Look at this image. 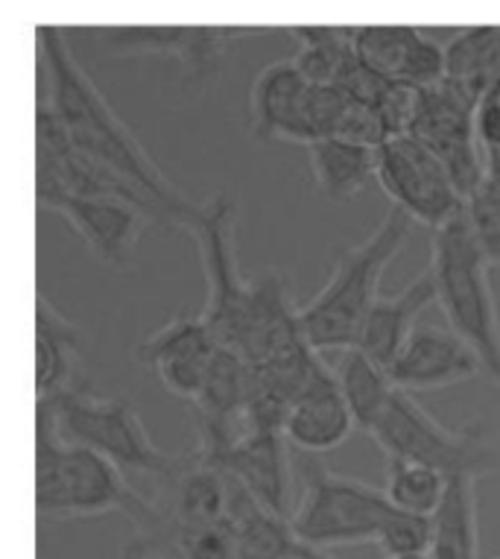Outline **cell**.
<instances>
[{
	"label": "cell",
	"instance_id": "29",
	"mask_svg": "<svg viewBox=\"0 0 500 559\" xmlns=\"http://www.w3.org/2000/svg\"><path fill=\"white\" fill-rule=\"evenodd\" d=\"M374 109L381 115L386 138L413 135L421 118V88L409 83H386Z\"/></svg>",
	"mask_w": 500,
	"mask_h": 559
},
{
	"label": "cell",
	"instance_id": "23",
	"mask_svg": "<svg viewBox=\"0 0 500 559\" xmlns=\"http://www.w3.org/2000/svg\"><path fill=\"white\" fill-rule=\"evenodd\" d=\"M334 378H337L340 390L346 395V404L352 416H355L357 428L364 433H372V428L381 423L392 395L398 390L392 384L390 369H383L369 355H364L360 348L352 346L337 352Z\"/></svg>",
	"mask_w": 500,
	"mask_h": 559
},
{
	"label": "cell",
	"instance_id": "13",
	"mask_svg": "<svg viewBox=\"0 0 500 559\" xmlns=\"http://www.w3.org/2000/svg\"><path fill=\"white\" fill-rule=\"evenodd\" d=\"M355 53L364 68L386 83L433 88L448 76L445 45L407 24L355 27Z\"/></svg>",
	"mask_w": 500,
	"mask_h": 559
},
{
	"label": "cell",
	"instance_id": "16",
	"mask_svg": "<svg viewBox=\"0 0 500 559\" xmlns=\"http://www.w3.org/2000/svg\"><path fill=\"white\" fill-rule=\"evenodd\" d=\"M47 212L62 214L71 229L109 270H127L135 258V247L146 226H153L141 209L120 200H82L62 197L47 205Z\"/></svg>",
	"mask_w": 500,
	"mask_h": 559
},
{
	"label": "cell",
	"instance_id": "21",
	"mask_svg": "<svg viewBox=\"0 0 500 559\" xmlns=\"http://www.w3.org/2000/svg\"><path fill=\"white\" fill-rule=\"evenodd\" d=\"M308 165L313 188L325 202H348L378 182L374 150L355 147L337 138L317 141L308 147Z\"/></svg>",
	"mask_w": 500,
	"mask_h": 559
},
{
	"label": "cell",
	"instance_id": "27",
	"mask_svg": "<svg viewBox=\"0 0 500 559\" xmlns=\"http://www.w3.org/2000/svg\"><path fill=\"white\" fill-rule=\"evenodd\" d=\"M433 539V519L392 510L378 536L383 559H428Z\"/></svg>",
	"mask_w": 500,
	"mask_h": 559
},
{
	"label": "cell",
	"instance_id": "20",
	"mask_svg": "<svg viewBox=\"0 0 500 559\" xmlns=\"http://www.w3.org/2000/svg\"><path fill=\"white\" fill-rule=\"evenodd\" d=\"M437 302V278L433 270H425L409 282L401 294L381 296L364 322V331L357 337V348L369 355L383 369L392 367L401 348L407 346L413 331L421 325V313Z\"/></svg>",
	"mask_w": 500,
	"mask_h": 559
},
{
	"label": "cell",
	"instance_id": "10",
	"mask_svg": "<svg viewBox=\"0 0 500 559\" xmlns=\"http://www.w3.org/2000/svg\"><path fill=\"white\" fill-rule=\"evenodd\" d=\"M480 94L468 85L445 76L433 88H421V118L413 138L433 150V156L445 165L456 191L468 202L489 179V165L474 132V111Z\"/></svg>",
	"mask_w": 500,
	"mask_h": 559
},
{
	"label": "cell",
	"instance_id": "22",
	"mask_svg": "<svg viewBox=\"0 0 500 559\" xmlns=\"http://www.w3.org/2000/svg\"><path fill=\"white\" fill-rule=\"evenodd\" d=\"M296 41L290 62L310 85L343 88L360 59L355 53V29L346 27H290Z\"/></svg>",
	"mask_w": 500,
	"mask_h": 559
},
{
	"label": "cell",
	"instance_id": "3",
	"mask_svg": "<svg viewBox=\"0 0 500 559\" xmlns=\"http://www.w3.org/2000/svg\"><path fill=\"white\" fill-rule=\"evenodd\" d=\"M36 510L38 519H92L123 513L141 524L153 501L129 484L123 468L92 449L56 437L53 428L36 425Z\"/></svg>",
	"mask_w": 500,
	"mask_h": 559
},
{
	"label": "cell",
	"instance_id": "31",
	"mask_svg": "<svg viewBox=\"0 0 500 559\" xmlns=\"http://www.w3.org/2000/svg\"><path fill=\"white\" fill-rule=\"evenodd\" d=\"M301 557L305 559H325L319 550H308V548H301Z\"/></svg>",
	"mask_w": 500,
	"mask_h": 559
},
{
	"label": "cell",
	"instance_id": "26",
	"mask_svg": "<svg viewBox=\"0 0 500 559\" xmlns=\"http://www.w3.org/2000/svg\"><path fill=\"white\" fill-rule=\"evenodd\" d=\"M448 484H451V477L442 475L439 468L416 463V460L386 457L383 492H386L395 510L433 519L442 501H445Z\"/></svg>",
	"mask_w": 500,
	"mask_h": 559
},
{
	"label": "cell",
	"instance_id": "19",
	"mask_svg": "<svg viewBox=\"0 0 500 559\" xmlns=\"http://www.w3.org/2000/svg\"><path fill=\"white\" fill-rule=\"evenodd\" d=\"M85 337L73 320H68L45 294L36 296V399L50 402L71 393L85 381Z\"/></svg>",
	"mask_w": 500,
	"mask_h": 559
},
{
	"label": "cell",
	"instance_id": "12",
	"mask_svg": "<svg viewBox=\"0 0 500 559\" xmlns=\"http://www.w3.org/2000/svg\"><path fill=\"white\" fill-rule=\"evenodd\" d=\"M217 352L219 343L202 311H184L164 322L162 329H155L138 346L135 358L162 381L167 393L197 404L209 384Z\"/></svg>",
	"mask_w": 500,
	"mask_h": 559
},
{
	"label": "cell",
	"instance_id": "4",
	"mask_svg": "<svg viewBox=\"0 0 500 559\" xmlns=\"http://www.w3.org/2000/svg\"><path fill=\"white\" fill-rule=\"evenodd\" d=\"M430 270L437 278V305L448 329L472 348L483 376L500 390V317L489 282V258L483 255L468 217L433 231Z\"/></svg>",
	"mask_w": 500,
	"mask_h": 559
},
{
	"label": "cell",
	"instance_id": "6",
	"mask_svg": "<svg viewBox=\"0 0 500 559\" xmlns=\"http://www.w3.org/2000/svg\"><path fill=\"white\" fill-rule=\"evenodd\" d=\"M369 437L386 457L416 460L448 477L480 480L500 468V451L480 416L463 428H445L416 402V395L404 390H395Z\"/></svg>",
	"mask_w": 500,
	"mask_h": 559
},
{
	"label": "cell",
	"instance_id": "15",
	"mask_svg": "<svg viewBox=\"0 0 500 559\" xmlns=\"http://www.w3.org/2000/svg\"><path fill=\"white\" fill-rule=\"evenodd\" d=\"M480 360L454 331L437 322H421L407 346L392 360V384L404 393H425L442 386L463 384L480 376Z\"/></svg>",
	"mask_w": 500,
	"mask_h": 559
},
{
	"label": "cell",
	"instance_id": "17",
	"mask_svg": "<svg viewBox=\"0 0 500 559\" xmlns=\"http://www.w3.org/2000/svg\"><path fill=\"white\" fill-rule=\"evenodd\" d=\"M355 428V416L348 411L346 395L340 390L334 369L319 364L308 386L301 390L299 399L290 404V411L284 416V437L296 449L325 454V451L340 449Z\"/></svg>",
	"mask_w": 500,
	"mask_h": 559
},
{
	"label": "cell",
	"instance_id": "7",
	"mask_svg": "<svg viewBox=\"0 0 500 559\" xmlns=\"http://www.w3.org/2000/svg\"><path fill=\"white\" fill-rule=\"evenodd\" d=\"M392 510L395 507L383 489L313 463L305 468V486L296 501L290 536L308 550L364 542L378 545V536Z\"/></svg>",
	"mask_w": 500,
	"mask_h": 559
},
{
	"label": "cell",
	"instance_id": "25",
	"mask_svg": "<svg viewBox=\"0 0 500 559\" xmlns=\"http://www.w3.org/2000/svg\"><path fill=\"white\" fill-rule=\"evenodd\" d=\"M448 76L468 85L474 94H486L500 83V27H465L445 41Z\"/></svg>",
	"mask_w": 500,
	"mask_h": 559
},
{
	"label": "cell",
	"instance_id": "1",
	"mask_svg": "<svg viewBox=\"0 0 500 559\" xmlns=\"http://www.w3.org/2000/svg\"><path fill=\"white\" fill-rule=\"evenodd\" d=\"M36 38L41 74H45V88L38 94V100L47 103L56 118L62 120L73 147L123 176L138 191H144L150 200L162 205L170 229L184 231L197 202L188 200L167 179V174L155 165L153 156L138 141L135 132L111 109L97 83L76 59L62 29L38 27Z\"/></svg>",
	"mask_w": 500,
	"mask_h": 559
},
{
	"label": "cell",
	"instance_id": "9",
	"mask_svg": "<svg viewBox=\"0 0 500 559\" xmlns=\"http://www.w3.org/2000/svg\"><path fill=\"white\" fill-rule=\"evenodd\" d=\"M378 185L413 223L439 231L465 214L463 193L419 138H390L378 153Z\"/></svg>",
	"mask_w": 500,
	"mask_h": 559
},
{
	"label": "cell",
	"instance_id": "2",
	"mask_svg": "<svg viewBox=\"0 0 500 559\" xmlns=\"http://www.w3.org/2000/svg\"><path fill=\"white\" fill-rule=\"evenodd\" d=\"M413 226L416 223L392 205L366 238L334 252L325 285L299 308V329L313 352L322 355L357 346L366 317L381 299L378 287L383 273L407 243Z\"/></svg>",
	"mask_w": 500,
	"mask_h": 559
},
{
	"label": "cell",
	"instance_id": "14",
	"mask_svg": "<svg viewBox=\"0 0 500 559\" xmlns=\"http://www.w3.org/2000/svg\"><path fill=\"white\" fill-rule=\"evenodd\" d=\"M310 97L313 85L299 74L290 59L270 62L252 80L249 132L261 141H293L310 147Z\"/></svg>",
	"mask_w": 500,
	"mask_h": 559
},
{
	"label": "cell",
	"instance_id": "11",
	"mask_svg": "<svg viewBox=\"0 0 500 559\" xmlns=\"http://www.w3.org/2000/svg\"><path fill=\"white\" fill-rule=\"evenodd\" d=\"M243 36L235 27H103L100 45L111 56H158L182 74L184 92H205L223 71L228 47Z\"/></svg>",
	"mask_w": 500,
	"mask_h": 559
},
{
	"label": "cell",
	"instance_id": "28",
	"mask_svg": "<svg viewBox=\"0 0 500 559\" xmlns=\"http://www.w3.org/2000/svg\"><path fill=\"white\" fill-rule=\"evenodd\" d=\"M465 217L472 226L474 238L480 243L483 255L489 258L491 266H500V182L486 179L483 188L474 193L465 205Z\"/></svg>",
	"mask_w": 500,
	"mask_h": 559
},
{
	"label": "cell",
	"instance_id": "18",
	"mask_svg": "<svg viewBox=\"0 0 500 559\" xmlns=\"http://www.w3.org/2000/svg\"><path fill=\"white\" fill-rule=\"evenodd\" d=\"M284 440L287 437L282 431H261L243 445H237L217 466L226 468L266 513L290 524L296 501H293V475Z\"/></svg>",
	"mask_w": 500,
	"mask_h": 559
},
{
	"label": "cell",
	"instance_id": "24",
	"mask_svg": "<svg viewBox=\"0 0 500 559\" xmlns=\"http://www.w3.org/2000/svg\"><path fill=\"white\" fill-rule=\"evenodd\" d=\"M428 559H480L477 480L472 477H451L445 501L433 515Z\"/></svg>",
	"mask_w": 500,
	"mask_h": 559
},
{
	"label": "cell",
	"instance_id": "30",
	"mask_svg": "<svg viewBox=\"0 0 500 559\" xmlns=\"http://www.w3.org/2000/svg\"><path fill=\"white\" fill-rule=\"evenodd\" d=\"M474 132L480 141L483 153H500V100H495L491 94H483L474 111Z\"/></svg>",
	"mask_w": 500,
	"mask_h": 559
},
{
	"label": "cell",
	"instance_id": "32",
	"mask_svg": "<svg viewBox=\"0 0 500 559\" xmlns=\"http://www.w3.org/2000/svg\"><path fill=\"white\" fill-rule=\"evenodd\" d=\"M498 559H500V557H498Z\"/></svg>",
	"mask_w": 500,
	"mask_h": 559
},
{
	"label": "cell",
	"instance_id": "5",
	"mask_svg": "<svg viewBox=\"0 0 500 559\" xmlns=\"http://www.w3.org/2000/svg\"><path fill=\"white\" fill-rule=\"evenodd\" d=\"M38 419L64 442L97 451L123 472L164 477L176 466V457L155 445L135 407L120 395H100L80 386L50 402H38Z\"/></svg>",
	"mask_w": 500,
	"mask_h": 559
},
{
	"label": "cell",
	"instance_id": "8",
	"mask_svg": "<svg viewBox=\"0 0 500 559\" xmlns=\"http://www.w3.org/2000/svg\"><path fill=\"white\" fill-rule=\"evenodd\" d=\"M184 231L197 240L205 273L202 317L219 346L235 352L252 296V275L240 273L237 264V202L228 200L226 193L197 202Z\"/></svg>",
	"mask_w": 500,
	"mask_h": 559
}]
</instances>
